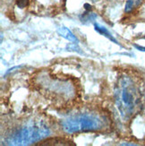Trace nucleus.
I'll use <instances>...</instances> for the list:
<instances>
[{"label":"nucleus","instance_id":"nucleus-8","mask_svg":"<svg viewBox=\"0 0 145 146\" xmlns=\"http://www.w3.org/2000/svg\"><path fill=\"white\" fill-rule=\"evenodd\" d=\"M29 4V0H17V5L20 8H23Z\"/></svg>","mask_w":145,"mask_h":146},{"label":"nucleus","instance_id":"nucleus-6","mask_svg":"<svg viewBox=\"0 0 145 146\" xmlns=\"http://www.w3.org/2000/svg\"><path fill=\"white\" fill-rule=\"evenodd\" d=\"M142 0H126L124 6V12L125 13H131L133 10L137 8L140 5Z\"/></svg>","mask_w":145,"mask_h":146},{"label":"nucleus","instance_id":"nucleus-4","mask_svg":"<svg viewBox=\"0 0 145 146\" xmlns=\"http://www.w3.org/2000/svg\"><path fill=\"white\" fill-rule=\"evenodd\" d=\"M58 33L63 37V38H65L66 40H69V41H71L72 43L73 44H77L78 43V39L76 38V36H75L72 31L69 30L68 28L66 27H64V26H62V27H59L58 29Z\"/></svg>","mask_w":145,"mask_h":146},{"label":"nucleus","instance_id":"nucleus-2","mask_svg":"<svg viewBox=\"0 0 145 146\" xmlns=\"http://www.w3.org/2000/svg\"><path fill=\"white\" fill-rule=\"evenodd\" d=\"M108 119L97 111H83L72 114L62 121V127L67 134L101 131L107 127Z\"/></svg>","mask_w":145,"mask_h":146},{"label":"nucleus","instance_id":"nucleus-5","mask_svg":"<svg viewBox=\"0 0 145 146\" xmlns=\"http://www.w3.org/2000/svg\"><path fill=\"white\" fill-rule=\"evenodd\" d=\"M94 30H95L99 34H100V35H102V36L106 37L107 39H109V40H111L112 42H114V43H116V44H118L117 40L115 39V37L110 33V31H109L108 29H107L106 27L102 26V25H100L99 23H94Z\"/></svg>","mask_w":145,"mask_h":146},{"label":"nucleus","instance_id":"nucleus-3","mask_svg":"<svg viewBox=\"0 0 145 146\" xmlns=\"http://www.w3.org/2000/svg\"><path fill=\"white\" fill-rule=\"evenodd\" d=\"M50 134L48 126L42 121H32L25 124L10 135L9 145H29L46 138Z\"/></svg>","mask_w":145,"mask_h":146},{"label":"nucleus","instance_id":"nucleus-7","mask_svg":"<svg viewBox=\"0 0 145 146\" xmlns=\"http://www.w3.org/2000/svg\"><path fill=\"white\" fill-rule=\"evenodd\" d=\"M97 17V15L94 14V13H91L90 12H88V13H83V18L81 19V22L83 23H86V22H91L93 21L94 19H95Z\"/></svg>","mask_w":145,"mask_h":146},{"label":"nucleus","instance_id":"nucleus-1","mask_svg":"<svg viewBox=\"0 0 145 146\" xmlns=\"http://www.w3.org/2000/svg\"><path fill=\"white\" fill-rule=\"evenodd\" d=\"M114 99L119 115L124 121L131 119L141 109V91L135 82L127 75L118 79L115 88Z\"/></svg>","mask_w":145,"mask_h":146},{"label":"nucleus","instance_id":"nucleus-10","mask_svg":"<svg viewBox=\"0 0 145 146\" xmlns=\"http://www.w3.org/2000/svg\"><path fill=\"white\" fill-rule=\"evenodd\" d=\"M144 39H145V38H144Z\"/></svg>","mask_w":145,"mask_h":146},{"label":"nucleus","instance_id":"nucleus-9","mask_svg":"<svg viewBox=\"0 0 145 146\" xmlns=\"http://www.w3.org/2000/svg\"><path fill=\"white\" fill-rule=\"evenodd\" d=\"M120 145H135V143H121Z\"/></svg>","mask_w":145,"mask_h":146}]
</instances>
